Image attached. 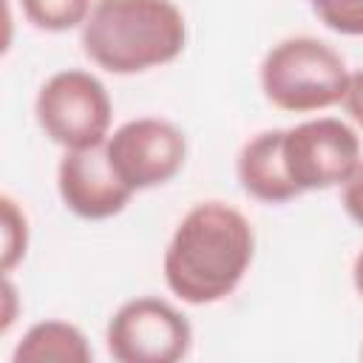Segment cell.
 <instances>
[{
	"instance_id": "cell-16",
	"label": "cell",
	"mask_w": 363,
	"mask_h": 363,
	"mask_svg": "<svg viewBox=\"0 0 363 363\" xmlns=\"http://www.w3.org/2000/svg\"><path fill=\"white\" fill-rule=\"evenodd\" d=\"M0 298H3V312H0V335H6L11 329V323L17 320V286L11 284V275H3V286H0Z\"/></svg>"
},
{
	"instance_id": "cell-18",
	"label": "cell",
	"mask_w": 363,
	"mask_h": 363,
	"mask_svg": "<svg viewBox=\"0 0 363 363\" xmlns=\"http://www.w3.org/2000/svg\"><path fill=\"white\" fill-rule=\"evenodd\" d=\"M360 357H363V346H360Z\"/></svg>"
},
{
	"instance_id": "cell-17",
	"label": "cell",
	"mask_w": 363,
	"mask_h": 363,
	"mask_svg": "<svg viewBox=\"0 0 363 363\" xmlns=\"http://www.w3.org/2000/svg\"><path fill=\"white\" fill-rule=\"evenodd\" d=\"M352 284H354L357 295L363 298V250L357 252V258H354V264H352Z\"/></svg>"
},
{
	"instance_id": "cell-8",
	"label": "cell",
	"mask_w": 363,
	"mask_h": 363,
	"mask_svg": "<svg viewBox=\"0 0 363 363\" xmlns=\"http://www.w3.org/2000/svg\"><path fill=\"white\" fill-rule=\"evenodd\" d=\"M57 190L62 204L85 221L113 218L133 199V190L108 164L105 145L65 150L57 164Z\"/></svg>"
},
{
	"instance_id": "cell-11",
	"label": "cell",
	"mask_w": 363,
	"mask_h": 363,
	"mask_svg": "<svg viewBox=\"0 0 363 363\" xmlns=\"http://www.w3.org/2000/svg\"><path fill=\"white\" fill-rule=\"evenodd\" d=\"M20 9L34 28L62 34L71 28H82L94 9V0H20Z\"/></svg>"
},
{
	"instance_id": "cell-12",
	"label": "cell",
	"mask_w": 363,
	"mask_h": 363,
	"mask_svg": "<svg viewBox=\"0 0 363 363\" xmlns=\"http://www.w3.org/2000/svg\"><path fill=\"white\" fill-rule=\"evenodd\" d=\"M3 210V250H0V269L3 275H11L14 267L26 258L28 252V216L26 210L6 193L0 199Z\"/></svg>"
},
{
	"instance_id": "cell-7",
	"label": "cell",
	"mask_w": 363,
	"mask_h": 363,
	"mask_svg": "<svg viewBox=\"0 0 363 363\" xmlns=\"http://www.w3.org/2000/svg\"><path fill=\"white\" fill-rule=\"evenodd\" d=\"M105 156L122 184L133 193L153 190L182 173L187 162V136L170 119L136 116L111 130Z\"/></svg>"
},
{
	"instance_id": "cell-5",
	"label": "cell",
	"mask_w": 363,
	"mask_h": 363,
	"mask_svg": "<svg viewBox=\"0 0 363 363\" xmlns=\"http://www.w3.org/2000/svg\"><path fill=\"white\" fill-rule=\"evenodd\" d=\"M281 150L298 193L343 187L363 159L357 130L337 116H312L284 128Z\"/></svg>"
},
{
	"instance_id": "cell-14",
	"label": "cell",
	"mask_w": 363,
	"mask_h": 363,
	"mask_svg": "<svg viewBox=\"0 0 363 363\" xmlns=\"http://www.w3.org/2000/svg\"><path fill=\"white\" fill-rule=\"evenodd\" d=\"M340 204H343V213L357 227H363V159H360L357 170L352 173V179L340 187Z\"/></svg>"
},
{
	"instance_id": "cell-6",
	"label": "cell",
	"mask_w": 363,
	"mask_h": 363,
	"mask_svg": "<svg viewBox=\"0 0 363 363\" xmlns=\"http://www.w3.org/2000/svg\"><path fill=\"white\" fill-rule=\"evenodd\" d=\"M105 346L119 363H176L190 354L193 326L170 301L139 295L111 315Z\"/></svg>"
},
{
	"instance_id": "cell-13",
	"label": "cell",
	"mask_w": 363,
	"mask_h": 363,
	"mask_svg": "<svg viewBox=\"0 0 363 363\" xmlns=\"http://www.w3.org/2000/svg\"><path fill=\"white\" fill-rule=\"evenodd\" d=\"M318 20L346 37H363V0H309Z\"/></svg>"
},
{
	"instance_id": "cell-4",
	"label": "cell",
	"mask_w": 363,
	"mask_h": 363,
	"mask_svg": "<svg viewBox=\"0 0 363 363\" xmlns=\"http://www.w3.org/2000/svg\"><path fill=\"white\" fill-rule=\"evenodd\" d=\"M40 130L62 150H85L105 145L113 122V102L105 82L82 68L51 74L34 99Z\"/></svg>"
},
{
	"instance_id": "cell-10",
	"label": "cell",
	"mask_w": 363,
	"mask_h": 363,
	"mask_svg": "<svg viewBox=\"0 0 363 363\" xmlns=\"http://www.w3.org/2000/svg\"><path fill=\"white\" fill-rule=\"evenodd\" d=\"M14 363H91L94 349L85 332L68 320H37L31 323L11 352Z\"/></svg>"
},
{
	"instance_id": "cell-3",
	"label": "cell",
	"mask_w": 363,
	"mask_h": 363,
	"mask_svg": "<svg viewBox=\"0 0 363 363\" xmlns=\"http://www.w3.org/2000/svg\"><path fill=\"white\" fill-rule=\"evenodd\" d=\"M349 74L340 51L309 34L275 43L258 65L267 102L286 113H318L340 105Z\"/></svg>"
},
{
	"instance_id": "cell-9",
	"label": "cell",
	"mask_w": 363,
	"mask_h": 363,
	"mask_svg": "<svg viewBox=\"0 0 363 363\" xmlns=\"http://www.w3.org/2000/svg\"><path fill=\"white\" fill-rule=\"evenodd\" d=\"M284 128L261 130L250 136L235 156V176L241 190L261 204H286L298 199L286 164H284Z\"/></svg>"
},
{
	"instance_id": "cell-15",
	"label": "cell",
	"mask_w": 363,
	"mask_h": 363,
	"mask_svg": "<svg viewBox=\"0 0 363 363\" xmlns=\"http://www.w3.org/2000/svg\"><path fill=\"white\" fill-rule=\"evenodd\" d=\"M343 111L352 116V122L357 128H363V68L352 71L349 74V85H346V94H343Z\"/></svg>"
},
{
	"instance_id": "cell-2",
	"label": "cell",
	"mask_w": 363,
	"mask_h": 363,
	"mask_svg": "<svg viewBox=\"0 0 363 363\" xmlns=\"http://www.w3.org/2000/svg\"><path fill=\"white\" fill-rule=\"evenodd\" d=\"M79 43L85 57L108 74H145L182 57L187 20L173 0H94Z\"/></svg>"
},
{
	"instance_id": "cell-1",
	"label": "cell",
	"mask_w": 363,
	"mask_h": 363,
	"mask_svg": "<svg viewBox=\"0 0 363 363\" xmlns=\"http://www.w3.org/2000/svg\"><path fill=\"white\" fill-rule=\"evenodd\" d=\"M252 255L255 230L250 218L227 201H199L179 218L164 247V284L182 303H218L238 289Z\"/></svg>"
}]
</instances>
